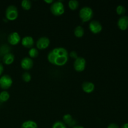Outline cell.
<instances>
[{"instance_id": "8", "label": "cell", "mask_w": 128, "mask_h": 128, "mask_svg": "<svg viewBox=\"0 0 128 128\" xmlns=\"http://www.w3.org/2000/svg\"><path fill=\"white\" fill-rule=\"evenodd\" d=\"M50 44V40L48 38L45 37H41L38 40L37 42H36V47L37 49L40 50H44L46 49Z\"/></svg>"}, {"instance_id": "28", "label": "cell", "mask_w": 128, "mask_h": 128, "mask_svg": "<svg viewBox=\"0 0 128 128\" xmlns=\"http://www.w3.org/2000/svg\"><path fill=\"white\" fill-rule=\"evenodd\" d=\"M44 1L48 4H52L54 2V1H52V0H49V1H48V0H44Z\"/></svg>"}, {"instance_id": "2", "label": "cell", "mask_w": 128, "mask_h": 128, "mask_svg": "<svg viewBox=\"0 0 128 128\" xmlns=\"http://www.w3.org/2000/svg\"><path fill=\"white\" fill-rule=\"evenodd\" d=\"M79 15L82 22H86L92 20L94 16V12L90 7L84 6L80 10Z\"/></svg>"}, {"instance_id": "12", "label": "cell", "mask_w": 128, "mask_h": 128, "mask_svg": "<svg viewBox=\"0 0 128 128\" xmlns=\"http://www.w3.org/2000/svg\"><path fill=\"white\" fill-rule=\"evenodd\" d=\"M34 39L31 36H24L21 40V44H22V45L24 47L26 48H32L34 45Z\"/></svg>"}, {"instance_id": "3", "label": "cell", "mask_w": 128, "mask_h": 128, "mask_svg": "<svg viewBox=\"0 0 128 128\" xmlns=\"http://www.w3.org/2000/svg\"><path fill=\"white\" fill-rule=\"evenodd\" d=\"M50 10H51V13L54 16H61L64 12V6L62 1H54L53 3L51 4Z\"/></svg>"}, {"instance_id": "26", "label": "cell", "mask_w": 128, "mask_h": 128, "mask_svg": "<svg viewBox=\"0 0 128 128\" xmlns=\"http://www.w3.org/2000/svg\"><path fill=\"white\" fill-rule=\"evenodd\" d=\"M107 128H120L119 126L116 123H111L108 126Z\"/></svg>"}, {"instance_id": "20", "label": "cell", "mask_w": 128, "mask_h": 128, "mask_svg": "<svg viewBox=\"0 0 128 128\" xmlns=\"http://www.w3.org/2000/svg\"><path fill=\"white\" fill-rule=\"evenodd\" d=\"M28 54L30 58H35L38 57V56L39 55L38 50L35 48H32L29 50Z\"/></svg>"}, {"instance_id": "24", "label": "cell", "mask_w": 128, "mask_h": 128, "mask_svg": "<svg viewBox=\"0 0 128 128\" xmlns=\"http://www.w3.org/2000/svg\"><path fill=\"white\" fill-rule=\"evenodd\" d=\"M22 79L24 82H29L31 80V76L30 72H24L22 74Z\"/></svg>"}, {"instance_id": "25", "label": "cell", "mask_w": 128, "mask_h": 128, "mask_svg": "<svg viewBox=\"0 0 128 128\" xmlns=\"http://www.w3.org/2000/svg\"><path fill=\"white\" fill-rule=\"evenodd\" d=\"M70 57H71L72 58L75 59V60H76V58H78V56L77 52H76V51H71V52H70Z\"/></svg>"}, {"instance_id": "14", "label": "cell", "mask_w": 128, "mask_h": 128, "mask_svg": "<svg viewBox=\"0 0 128 128\" xmlns=\"http://www.w3.org/2000/svg\"><path fill=\"white\" fill-rule=\"evenodd\" d=\"M62 120H63V122L65 124H67L68 126H70V127H74V126H76V121L73 120L72 117L71 116V114H66L62 118Z\"/></svg>"}, {"instance_id": "18", "label": "cell", "mask_w": 128, "mask_h": 128, "mask_svg": "<svg viewBox=\"0 0 128 128\" xmlns=\"http://www.w3.org/2000/svg\"><path fill=\"white\" fill-rule=\"evenodd\" d=\"M79 5H80V3L77 0H70L68 2L69 8L70 10H72V11L77 10L79 7Z\"/></svg>"}, {"instance_id": "6", "label": "cell", "mask_w": 128, "mask_h": 128, "mask_svg": "<svg viewBox=\"0 0 128 128\" xmlns=\"http://www.w3.org/2000/svg\"><path fill=\"white\" fill-rule=\"evenodd\" d=\"M86 61L84 58L78 57L74 61V69L78 72H82L86 68Z\"/></svg>"}, {"instance_id": "30", "label": "cell", "mask_w": 128, "mask_h": 128, "mask_svg": "<svg viewBox=\"0 0 128 128\" xmlns=\"http://www.w3.org/2000/svg\"><path fill=\"white\" fill-rule=\"evenodd\" d=\"M72 128H84L82 126H80V125H76V126H74Z\"/></svg>"}, {"instance_id": "13", "label": "cell", "mask_w": 128, "mask_h": 128, "mask_svg": "<svg viewBox=\"0 0 128 128\" xmlns=\"http://www.w3.org/2000/svg\"><path fill=\"white\" fill-rule=\"evenodd\" d=\"M82 89L84 92L86 93H91L93 92L95 89L94 84L92 83V82H89V81H86L82 84Z\"/></svg>"}, {"instance_id": "22", "label": "cell", "mask_w": 128, "mask_h": 128, "mask_svg": "<svg viewBox=\"0 0 128 128\" xmlns=\"http://www.w3.org/2000/svg\"><path fill=\"white\" fill-rule=\"evenodd\" d=\"M52 128H67V126L62 121H58L54 122Z\"/></svg>"}, {"instance_id": "1", "label": "cell", "mask_w": 128, "mask_h": 128, "mask_svg": "<svg viewBox=\"0 0 128 128\" xmlns=\"http://www.w3.org/2000/svg\"><path fill=\"white\" fill-rule=\"evenodd\" d=\"M47 58L49 62L52 64L62 66L67 63L69 54L67 50L64 48H55L48 54Z\"/></svg>"}, {"instance_id": "15", "label": "cell", "mask_w": 128, "mask_h": 128, "mask_svg": "<svg viewBox=\"0 0 128 128\" xmlns=\"http://www.w3.org/2000/svg\"><path fill=\"white\" fill-rule=\"evenodd\" d=\"M14 61V56L12 53L11 52H8L4 55L2 58V61L6 65L11 64Z\"/></svg>"}, {"instance_id": "9", "label": "cell", "mask_w": 128, "mask_h": 128, "mask_svg": "<svg viewBox=\"0 0 128 128\" xmlns=\"http://www.w3.org/2000/svg\"><path fill=\"white\" fill-rule=\"evenodd\" d=\"M8 41L11 45H17L21 41V38L17 32H12L8 36Z\"/></svg>"}, {"instance_id": "19", "label": "cell", "mask_w": 128, "mask_h": 128, "mask_svg": "<svg viewBox=\"0 0 128 128\" xmlns=\"http://www.w3.org/2000/svg\"><path fill=\"white\" fill-rule=\"evenodd\" d=\"M10 95L8 91H2L0 92V101L1 102H6L10 99Z\"/></svg>"}, {"instance_id": "16", "label": "cell", "mask_w": 128, "mask_h": 128, "mask_svg": "<svg viewBox=\"0 0 128 128\" xmlns=\"http://www.w3.org/2000/svg\"><path fill=\"white\" fill-rule=\"evenodd\" d=\"M21 128H38V124L32 120H28L22 122Z\"/></svg>"}, {"instance_id": "10", "label": "cell", "mask_w": 128, "mask_h": 128, "mask_svg": "<svg viewBox=\"0 0 128 128\" xmlns=\"http://www.w3.org/2000/svg\"><path fill=\"white\" fill-rule=\"evenodd\" d=\"M34 64V62L31 58L30 57H24L21 60V66L23 70H30L32 68Z\"/></svg>"}, {"instance_id": "4", "label": "cell", "mask_w": 128, "mask_h": 128, "mask_svg": "<svg viewBox=\"0 0 128 128\" xmlns=\"http://www.w3.org/2000/svg\"><path fill=\"white\" fill-rule=\"evenodd\" d=\"M18 10L17 8L14 5H10L6 8L5 15L8 20L14 21L16 20L18 17Z\"/></svg>"}, {"instance_id": "29", "label": "cell", "mask_w": 128, "mask_h": 128, "mask_svg": "<svg viewBox=\"0 0 128 128\" xmlns=\"http://www.w3.org/2000/svg\"><path fill=\"white\" fill-rule=\"evenodd\" d=\"M121 128H128V123H124L122 124Z\"/></svg>"}, {"instance_id": "23", "label": "cell", "mask_w": 128, "mask_h": 128, "mask_svg": "<svg viewBox=\"0 0 128 128\" xmlns=\"http://www.w3.org/2000/svg\"><path fill=\"white\" fill-rule=\"evenodd\" d=\"M116 12L118 15H121V16L124 15L126 12V8L124 6H122V5H119L116 8Z\"/></svg>"}, {"instance_id": "7", "label": "cell", "mask_w": 128, "mask_h": 128, "mask_svg": "<svg viewBox=\"0 0 128 128\" xmlns=\"http://www.w3.org/2000/svg\"><path fill=\"white\" fill-rule=\"evenodd\" d=\"M89 28L91 32L93 34L100 33L102 30V26L101 22L97 20H92L90 21L89 24Z\"/></svg>"}, {"instance_id": "21", "label": "cell", "mask_w": 128, "mask_h": 128, "mask_svg": "<svg viewBox=\"0 0 128 128\" xmlns=\"http://www.w3.org/2000/svg\"><path fill=\"white\" fill-rule=\"evenodd\" d=\"M31 2L30 0H23L21 1V6L22 9L26 11H28L31 8Z\"/></svg>"}, {"instance_id": "11", "label": "cell", "mask_w": 128, "mask_h": 128, "mask_svg": "<svg viewBox=\"0 0 128 128\" xmlns=\"http://www.w3.org/2000/svg\"><path fill=\"white\" fill-rule=\"evenodd\" d=\"M118 26L121 31H125L128 28V16H122L118 21Z\"/></svg>"}, {"instance_id": "5", "label": "cell", "mask_w": 128, "mask_h": 128, "mask_svg": "<svg viewBox=\"0 0 128 128\" xmlns=\"http://www.w3.org/2000/svg\"><path fill=\"white\" fill-rule=\"evenodd\" d=\"M12 84V80L8 74H4L0 77V88L2 90H8Z\"/></svg>"}, {"instance_id": "27", "label": "cell", "mask_w": 128, "mask_h": 128, "mask_svg": "<svg viewBox=\"0 0 128 128\" xmlns=\"http://www.w3.org/2000/svg\"><path fill=\"white\" fill-rule=\"evenodd\" d=\"M4 71V67H3V65L1 63H0V76L2 74Z\"/></svg>"}, {"instance_id": "17", "label": "cell", "mask_w": 128, "mask_h": 128, "mask_svg": "<svg viewBox=\"0 0 128 128\" xmlns=\"http://www.w3.org/2000/svg\"><path fill=\"white\" fill-rule=\"evenodd\" d=\"M74 34L75 36L77 38L82 37L84 36V28L81 26H77L74 30Z\"/></svg>"}]
</instances>
